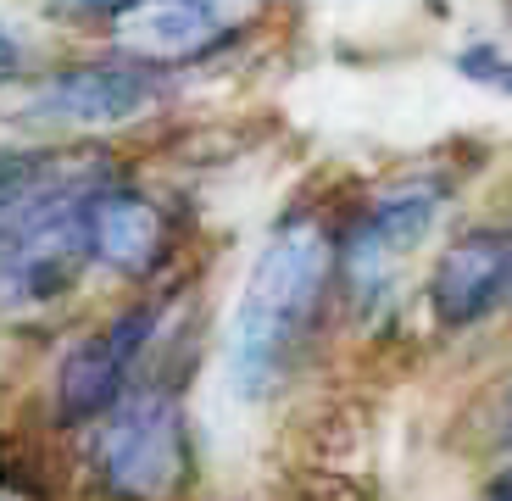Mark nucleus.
<instances>
[{
  "instance_id": "obj_1",
  "label": "nucleus",
  "mask_w": 512,
  "mask_h": 501,
  "mask_svg": "<svg viewBox=\"0 0 512 501\" xmlns=\"http://www.w3.org/2000/svg\"><path fill=\"white\" fill-rule=\"evenodd\" d=\"M334 296H340V223L323 206H290L256 245L229 312L223 368L234 396H279L323 340Z\"/></svg>"
},
{
  "instance_id": "obj_2",
  "label": "nucleus",
  "mask_w": 512,
  "mask_h": 501,
  "mask_svg": "<svg viewBox=\"0 0 512 501\" xmlns=\"http://www.w3.org/2000/svg\"><path fill=\"white\" fill-rule=\"evenodd\" d=\"M84 463L101 501H179L195 479V440L179 390L140 379L84 429Z\"/></svg>"
},
{
  "instance_id": "obj_3",
  "label": "nucleus",
  "mask_w": 512,
  "mask_h": 501,
  "mask_svg": "<svg viewBox=\"0 0 512 501\" xmlns=\"http://www.w3.org/2000/svg\"><path fill=\"white\" fill-rule=\"evenodd\" d=\"M446 206H451V179L435 167L401 173L384 190H373L340 223V296L362 312L396 296V279L429 245V234L440 229Z\"/></svg>"
},
{
  "instance_id": "obj_4",
  "label": "nucleus",
  "mask_w": 512,
  "mask_h": 501,
  "mask_svg": "<svg viewBox=\"0 0 512 501\" xmlns=\"http://www.w3.org/2000/svg\"><path fill=\"white\" fill-rule=\"evenodd\" d=\"M167 307H173L167 290L134 296L117 312H106L101 323H90L56 357V373H51L56 429H90L95 418H106L128 390L140 385L156 346H162V334H167Z\"/></svg>"
},
{
  "instance_id": "obj_5",
  "label": "nucleus",
  "mask_w": 512,
  "mask_h": 501,
  "mask_svg": "<svg viewBox=\"0 0 512 501\" xmlns=\"http://www.w3.org/2000/svg\"><path fill=\"white\" fill-rule=\"evenodd\" d=\"M23 106L17 117L34 129H62V134H112L151 117L156 106L173 95V73L134 62L123 51L90 56V62H62L45 73H28L23 84Z\"/></svg>"
},
{
  "instance_id": "obj_6",
  "label": "nucleus",
  "mask_w": 512,
  "mask_h": 501,
  "mask_svg": "<svg viewBox=\"0 0 512 501\" xmlns=\"http://www.w3.org/2000/svg\"><path fill=\"white\" fill-rule=\"evenodd\" d=\"M268 17V0H134L112 28V51L156 67V73H184L229 56L240 39L256 34Z\"/></svg>"
},
{
  "instance_id": "obj_7",
  "label": "nucleus",
  "mask_w": 512,
  "mask_h": 501,
  "mask_svg": "<svg viewBox=\"0 0 512 501\" xmlns=\"http://www.w3.org/2000/svg\"><path fill=\"white\" fill-rule=\"evenodd\" d=\"M84 234H90V262L123 284H156L179 257V212H173V201L123 179V173H112L90 190Z\"/></svg>"
},
{
  "instance_id": "obj_8",
  "label": "nucleus",
  "mask_w": 512,
  "mask_h": 501,
  "mask_svg": "<svg viewBox=\"0 0 512 501\" xmlns=\"http://www.w3.org/2000/svg\"><path fill=\"white\" fill-rule=\"evenodd\" d=\"M429 318L440 334H474L512 301V223L457 229L429 262Z\"/></svg>"
},
{
  "instance_id": "obj_9",
  "label": "nucleus",
  "mask_w": 512,
  "mask_h": 501,
  "mask_svg": "<svg viewBox=\"0 0 512 501\" xmlns=\"http://www.w3.org/2000/svg\"><path fill=\"white\" fill-rule=\"evenodd\" d=\"M451 67H457L468 84H479V90L507 95L512 101V51H501V45H462Z\"/></svg>"
},
{
  "instance_id": "obj_10",
  "label": "nucleus",
  "mask_w": 512,
  "mask_h": 501,
  "mask_svg": "<svg viewBox=\"0 0 512 501\" xmlns=\"http://www.w3.org/2000/svg\"><path fill=\"white\" fill-rule=\"evenodd\" d=\"M134 0H51V17L56 23H95V28H112L117 17L128 12Z\"/></svg>"
},
{
  "instance_id": "obj_11",
  "label": "nucleus",
  "mask_w": 512,
  "mask_h": 501,
  "mask_svg": "<svg viewBox=\"0 0 512 501\" xmlns=\"http://www.w3.org/2000/svg\"><path fill=\"white\" fill-rule=\"evenodd\" d=\"M28 78V45L17 39V28L0 17V95L12 90V84H23Z\"/></svg>"
},
{
  "instance_id": "obj_12",
  "label": "nucleus",
  "mask_w": 512,
  "mask_h": 501,
  "mask_svg": "<svg viewBox=\"0 0 512 501\" xmlns=\"http://www.w3.org/2000/svg\"><path fill=\"white\" fill-rule=\"evenodd\" d=\"M496 435H501V446L512 451V385H507V396H501V407H496Z\"/></svg>"
},
{
  "instance_id": "obj_13",
  "label": "nucleus",
  "mask_w": 512,
  "mask_h": 501,
  "mask_svg": "<svg viewBox=\"0 0 512 501\" xmlns=\"http://www.w3.org/2000/svg\"><path fill=\"white\" fill-rule=\"evenodd\" d=\"M507 6H512V0H507Z\"/></svg>"
}]
</instances>
